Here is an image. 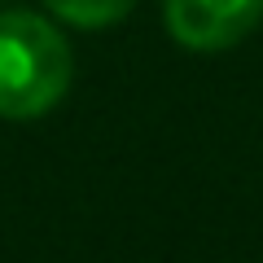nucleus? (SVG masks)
I'll use <instances>...</instances> for the list:
<instances>
[{
  "mask_svg": "<svg viewBox=\"0 0 263 263\" xmlns=\"http://www.w3.org/2000/svg\"><path fill=\"white\" fill-rule=\"evenodd\" d=\"M136 0H44V9L53 18L70 22L79 31H101V27H114L132 13Z\"/></svg>",
  "mask_w": 263,
  "mask_h": 263,
  "instance_id": "nucleus-3",
  "label": "nucleus"
},
{
  "mask_svg": "<svg viewBox=\"0 0 263 263\" xmlns=\"http://www.w3.org/2000/svg\"><path fill=\"white\" fill-rule=\"evenodd\" d=\"M176 44L193 53H224L263 22V0H162Z\"/></svg>",
  "mask_w": 263,
  "mask_h": 263,
  "instance_id": "nucleus-2",
  "label": "nucleus"
},
{
  "mask_svg": "<svg viewBox=\"0 0 263 263\" xmlns=\"http://www.w3.org/2000/svg\"><path fill=\"white\" fill-rule=\"evenodd\" d=\"M70 44L44 13H0V119H40L70 88Z\"/></svg>",
  "mask_w": 263,
  "mask_h": 263,
  "instance_id": "nucleus-1",
  "label": "nucleus"
}]
</instances>
